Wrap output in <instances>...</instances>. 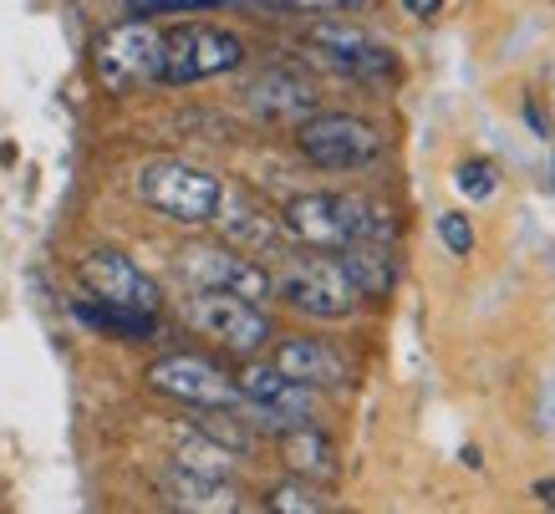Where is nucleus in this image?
Returning <instances> with one entry per match:
<instances>
[{"instance_id":"1a4fd4ad","label":"nucleus","mask_w":555,"mask_h":514,"mask_svg":"<svg viewBox=\"0 0 555 514\" xmlns=\"http://www.w3.org/2000/svg\"><path fill=\"white\" fill-rule=\"evenodd\" d=\"M306 41L317 47V56L326 62L332 72L352 77V82H383L398 72V56L392 47H383L377 36H367L362 26H347V21H317Z\"/></svg>"},{"instance_id":"f8f14e48","label":"nucleus","mask_w":555,"mask_h":514,"mask_svg":"<svg viewBox=\"0 0 555 514\" xmlns=\"http://www.w3.org/2000/svg\"><path fill=\"white\" fill-rule=\"evenodd\" d=\"M77 281L92 300H113V306H138V311H158V285L122 255V249H92L77 266Z\"/></svg>"},{"instance_id":"a211bd4d","label":"nucleus","mask_w":555,"mask_h":514,"mask_svg":"<svg viewBox=\"0 0 555 514\" xmlns=\"http://www.w3.org/2000/svg\"><path fill=\"white\" fill-rule=\"evenodd\" d=\"M77 321L92 326V332H107V336H122V342H149L158 332V316L153 311H138V306H113V300H77Z\"/></svg>"},{"instance_id":"20e7f679","label":"nucleus","mask_w":555,"mask_h":514,"mask_svg":"<svg viewBox=\"0 0 555 514\" xmlns=\"http://www.w3.org/2000/svg\"><path fill=\"white\" fill-rule=\"evenodd\" d=\"M296 149L306 164L332 168V174H352L383 158V133L367 117L352 113H311L296 123Z\"/></svg>"},{"instance_id":"a878e982","label":"nucleus","mask_w":555,"mask_h":514,"mask_svg":"<svg viewBox=\"0 0 555 514\" xmlns=\"http://www.w3.org/2000/svg\"><path fill=\"white\" fill-rule=\"evenodd\" d=\"M266 5H275V11H311V16H321V11H357L362 0H266Z\"/></svg>"},{"instance_id":"5701e85b","label":"nucleus","mask_w":555,"mask_h":514,"mask_svg":"<svg viewBox=\"0 0 555 514\" xmlns=\"http://www.w3.org/2000/svg\"><path fill=\"white\" fill-rule=\"evenodd\" d=\"M219 0H122V11L138 21H158V16H184V11H215Z\"/></svg>"},{"instance_id":"4be33fe9","label":"nucleus","mask_w":555,"mask_h":514,"mask_svg":"<svg viewBox=\"0 0 555 514\" xmlns=\"http://www.w3.org/2000/svg\"><path fill=\"white\" fill-rule=\"evenodd\" d=\"M266 510H275V514H321L326 510V499H321V489L311 479H296L291 474V484H275L266 494Z\"/></svg>"},{"instance_id":"0eeeda50","label":"nucleus","mask_w":555,"mask_h":514,"mask_svg":"<svg viewBox=\"0 0 555 514\" xmlns=\"http://www.w3.org/2000/svg\"><path fill=\"white\" fill-rule=\"evenodd\" d=\"M275 285V296L286 300V306H296V311L306 316H321V321H341V316L357 311V291L352 281H347V270H341V260H332V255H306V260H291L286 270H281V281Z\"/></svg>"},{"instance_id":"f3484780","label":"nucleus","mask_w":555,"mask_h":514,"mask_svg":"<svg viewBox=\"0 0 555 514\" xmlns=\"http://www.w3.org/2000/svg\"><path fill=\"white\" fill-rule=\"evenodd\" d=\"M281 459H286V468L296 479H311V484L337 479V448H332V438L321 428H311V423L281 428Z\"/></svg>"},{"instance_id":"aec40b11","label":"nucleus","mask_w":555,"mask_h":514,"mask_svg":"<svg viewBox=\"0 0 555 514\" xmlns=\"http://www.w3.org/2000/svg\"><path fill=\"white\" fill-rule=\"evenodd\" d=\"M240 453H230L224 444H215L209 433H189V438H179V453H173V464L179 468H194V474H230L235 468Z\"/></svg>"},{"instance_id":"393cba45","label":"nucleus","mask_w":555,"mask_h":514,"mask_svg":"<svg viewBox=\"0 0 555 514\" xmlns=\"http://www.w3.org/2000/svg\"><path fill=\"white\" fill-rule=\"evenodd\" d=\"M438 240L454 255H474V224L464 215H438Z\"/></svg>"},{"instance_id":"412c9836","label":"nucleus","mask_w":555,"mask_h":514,"mask_svg":"<svg viewBox=\"0 0 555 514\" xmlns=\"http://www.w3.org/2000/svg\"><path fill=\"white\" fill-rule=\"evenodd\" d=\"M199 433H209L215 444H224L230 453H245L255 444L250 438V417H235V408H199Z\"/></svg>"},{"instance_id":"2eb2a0df","label":"nucleus","mask_w":555,"mask_h":514,"mask_svg":"<svg viewBox=\"0 0 555 514\" xmlns=\"http://www.w3.org/2000/svg\"><path fill=\"white\" fill-rule=\"evenodd\" d=\"M164 499L173 510H194V514H230L240 510V489L230 484V474H194V468H179L164 474Z\"/></svg>"},{"instance_id":"f257e3e1","label":"nucleus","mask_w":555,"mask_h":514,"mask_svg":"<svg viewBox=\"0 0 555 514\" xmlns=\"http://www.w3.org/2000/svg\"><path fill=\"white\" fill-rule=\"evenodd\" d=\"M281 230L306 249H341V245H357V240L392 245L398 224H392V209L357 200V194H296L281 209Z\"/></svg>"},{"instance_id":"b1692460","label":"nucleus","mask_w":555,"mask_h":514,"mask_svg":"<svg viewBox=\"0 0 555 514\" xmlns=\"http://www.w3.org/2000/svg\"><path fill=\"white\" fill-rule=\"evenodd\" d=\"M454 183H459V194H469V200H489L494 194V168L489 164H459V174H454Z\"/></svg>"},{"instance_id":"7ed1b4c3","label":"nucleus","mask_w":555,"mask_h":514,"mask_svg":"<svg viewBox=\"0 0 555 514\" xmlns=\"http://www.w3.org/2000/svg\"><path fill=\"white\" fill-rule=\"evenodd\" d=\"M245 62V41L224 26H199V21H184L164 31V62H158V82L164 87H189V82H209V77H224Z\"/></svg>"},{"instance_id":"f03ea898","label":"nucleus","mask_w":555,"mask_h":514,"mask_svg":"<svg viewBox=\"0 0 555 514\" xmlns=\"http://www.w3.org/2000/svg\"><path fill=\"white\" fill-rule=\"evenodd\" d=\"M138 200L173 224H215L224 183L184 158H153L138 168Z\"/></svg>"},{"instance_id":"dca6fc26","label":"nucleus","mask_w":555,"mask_h":514,"mask_svg":"<svg viewBox=\"0 0 555 514\" xmlns=\"http://www.w3.org/2000/svg\"><path fill=\"white\" fill-rule=\"evenodd\" d=\"M341 270H347V281L362 300H377L387 296L392 285H398V260H392V245L383 240H357V245H341L337 249Z\"/></svg>"},{"instance_id":"39448f33","label":"nucleus","mask_w":555,"mask_h":514,"mask_svg":"<svg viewBox=\"0 0 555 514\" xmlns=\"http://www.w3.org/2000/svg\"><path fill=\"white\" fill-rule=\"evenodd\" d=\"M158 62H164V31H153L149 21H138V16H128L113 31H102L98 47H92L98 82L113 98H128L138 87L158 82Z\"/></svg>"},{"instance_id":"6e6552de","label":"nucleus","mask_w":555,"mask_h":514,"mask_svg":"<svg viewBox=\"0 0 555 514\" xmlns=\"http://www.w3.org/2000/svg\"><path fill=\"white\" fill-rule=\"evenodd\" d=\"M235 387H240V402L250 408L245 417H250L255 428L281 433V428H291V423H311V387L291 382L275 362H266V367L250 362L235 377Z\"/></svg>"},{"instance_id":"bb28decb","label":"nucleus","mask_w":555,"mask_h":514,"mask_svg":"<svg viewBox=\"0 0 555 514\" xmlns=\"http://www.w3.org/2000/svg\"><path fill=\"white\" fill-rule=\"evenodd\" d=\"M438 5H443V0H403V11H408V16H418V21L438 16Z\"/></svg>"},{"instance_id":"6ab92c4d","label":"nucleus","mask_w":555,"mask_h":514,"mask_svg":"<svg viewBox=\"0 0 555 514\" xmlns=\"http://www.w3.org/2000/svg\"><path fill=\"white\" fill-rule=\"evenodd\" d=\"M215 224L224 230V240H230V245H245V249H270L281 234H286V230H281V219H270L266 209H255V204H240V209H230V215L219 209Z\"/></svg>"},{"instance_id":"cd10ccee","label":"nucleus","mask_w":555,"mask_h":514,"mask_svg":"<svg viewBox=\"0 0 555 514\" xmlns=\"http://www.w3.org/2000/svg\"><path fill=\"white\" fill-rule=\"evenodd\" d=\"M525 117H530V128H535L540 138H551V128H545V117H540V107H535V102H530V107H525Z\"/></svg>"},{"instance_id":"423d86ee","label":"nucleus","mask_w":555,"mask_h":514,"mask_svg":"<svg viewBox=\"0 0 555 514\" xmlns=\"http://www.w3.org/2000/svg\"><path fill=\"white\" fill-rule=\"evenodd\" d=\"M184 321L199 336L219 342V347L240 351V357H255V351L275 336L270 316L260 311V300L230 296V291H194V296L184 300Z\"/></svg>"},{"instance_id":"9d476101","label":"nucleus","mask_w":555,"mask_h":514,"mask_svg":"<svg viewBox=\"0 0 555 514\" xmlns=\"http://www.w3.org/2000/svg\"><path fill=\"white\" fill-rule=\"evenodd\" d=\"M179 275L194 291H230V296H245V300L275 296L266 266H255L250 255H240L235 245H189L179 255Z\"/></svg>"},{"instance_id":"ddd939ff","label":"nucleus","mask_w":555,"mask_h":514,"mask_svg":"<svg viewBox=\"0 0 555 514\" xmlns=\"http://www.w3.org/2000/svg\"><path fill=\"white\" fill-rule=\"evenodd\" d=\"M275 367L286 372L291 382H301V387H347L352 382V367L341 357L337 347H326V342H311V336H286L281 347H275Z\"/></svg>"},{"instance_id":"4468645a","label":"nucleus","mask_w":555,"mask_h":514,"mask_svg":"<svg viewBox=\"0 0 555 514\" xmlns=\"http://www.w3.org/2000/svg\"><path fill=\"white\" fill-rule=\"evenodd\" d=\"M245 98H250V107L260 117H270V123H301V117L317 113V87L306 82L301 72H291V67L260 72Z\"/></svg>"},{"instance_id":"9b49d317","label":"nucleus","mask_w":555,"mask_h":514,"mask_svg":"<svg viewBox=\"0 0 555 514\" xmlns=\"http://www.w3.org/2000/svg\"><path fill=\"white\" fill-rule=\"evenodd\" d=\"M149 387L173 402H189V408H240L235 377H224L215 362L184 357V351L179 357H158L149 367Z\"/></svg>"}]
</instances>
